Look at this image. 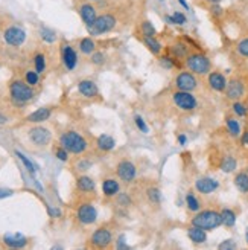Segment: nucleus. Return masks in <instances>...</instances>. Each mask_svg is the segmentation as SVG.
<instances>
[{"label": "nucleus", "instance_id": "1", "mask_svg": "<svg viewBox=\"0 0 248 250\" xmlns=\"http://www.w3.org/2000/svg\"><path fill=\"white\" fill-rule=\"evenodd\" d=\"M192 226H198L207 230H215L219 226H222V217H221V210L216 209H204V210H198L195 217L191 220Z\"/></svg>", "mask_w": 248, "mask_h": 250}, {"label": "nucleus", "instance_id": "2", "mask_svg": "<svg viewBox=\"0 0 248 250\" xmlns=\"http://www.w3.org/2000/svg\"><path fill=\"white\" fill-rule=\"evenodd\" d=\"M184 66L188 70H191L195 75H200V77L209 75L212 72V61H210V58L206 54H203L201 51L191 52L184 60Z\"/></svg>", "mask_w": 248, "mask_h": 250}, {"label": "nucleus", "instance_id": "3", "mask_svg": "<svg viewBox=\"0 0 248 250\" xmlns=\"http://www.w3.org/2000/svg\"><path fill=\"white\" fill-rule=\"evenodd\" d=\"M59 145L64 146L72 154H82V153H85L87 146H89L85 137L82 134H79L78 131H73V130L64 131L59 136Z\"/></svg>", "mask_w": 248, "mask_h": 250}, {"label": "nucleus", "instance_id": "4", "mask_svg": "<svg viewBox=\"0 0 248 250\" xmlns=\"http://www.w3.org/2000/svg\"><path fill=\"white\" fill-rule=\"evenodd\" d=\"M9 95L16 103L26 104V103H29L34 99L35 92H34V87L29 85L26 81L14 80V81H11V84H9Z\"/></svg>", "mask_w": 248, "mask_h": 250}, {"label": "nucleus", "instance_id": "5", "mask_svg": "<svg viewBox=\"0 0 248 250\" xmlns=\"http://www.w3.org/2000/svg\"><path fill=\"white\" fill-rule=\"evenodd\" d=\"M116 23H117V19L114 14H111V12H105V14H101L97 16L96 21L89 26V32L92 35H102V34H107L110 31H113L116 28Z\"/></svg>", "mask_w": 248, "mask_h": 250}, {"label": "nucleus", "instance_id": "6", "mask_svg": "<svg viewBox=\"0 0 248 250\" xmlns=\"http://www.w3.org/2000/svg\"><path fill=\"white\" fill-rule=\"evenodd\" d=\"M28 141L35 148H46L52 142V133L49 128L41 127V125H35V127L28 130Z\"/></svg>", "mask_w": 248, "mask_h": 250}, {"label": "nucleus", "instance_id": "7", "mask_svg": "<svg viewBox=\"0 0 248 250\" xmlns=\"http://www.w3.org/2000/svg\"><path fill=\"white\" fill-rule=\"evenodd\" d=\"M172 99H173V104L181 111H195L198 107V99L195 98V95H192V92L177 90V92H173Z\"/></svg>", "mask_w": 248, "mask_h": 250}, {"label": "nucleus", "instance_id": "8", "mask_svg": "<svg viewBox=\"0 0 248 250\" xmlns=\"http://www.w3.org/2000/svg\"><path fill=\"white\" fill-rule=\"evenodd\" d=\"M173 84H175L177 90H183V92H193L198 89V78L196 75L192 73L191 70H184L180 72L175 80H173Z\"/></svg>", "mask_w": 248, "mask_h": 250}, {"label": "nucleus", "instance_id": "9", "mask_svg": "<svg viewBox=\"0 0 248 250\" xmlns=\"http://www.w3.org/2000/svg\"><path fill=\"white\" fill-rule=\"evenodd\" d=\"M3 39H5L6 44L19 47L24 43V40H26V31L20 26H17V24H11V26L5 28Z\"/></svg>", "mask_w": 248, "mask_h": 250}, {"label": "nucleus", "instance_id": "10", "mask_svg": "<svg viewBox=\"0 0 248 250\" xmlns=\"http://www.w3.org/2000/svg\"><path fill=\"white\" fill-rule=\"evenodd\" d=\"M111 243H113V232L105 226L96 229L90 236V246L95 249H105Z\"/></svg>", "mask_w": 248, "mask_h": 250}, {"label": "nucleus", "instance_id": "11", "mask_svg": "<svg viewBox=\"0 0 248 250\" xmlns=\"http://www.w3.org/2000/svg\"><path fill=\"white\" fill-rule=\"evenodd\" d=\"M226 96L230 101H239L245 95V83L241 78H231L226 87Z\"/></svg>", "mask_w": 248, "mask_h": 250}, {"label": "nucleus", "instance_id": "12", "mask_svg": "<svg viewBox=\"0 0 248 250\" xmlns=\"http://www.w3.org/2000/svg\"><path fill=\"white\" fill-rule=\"evenodd\" d=\"M76 218L84 226H89L97 220V210L92 203H82L76 210Z\"/></svg>", "mask_w": 248, "mask_h": 250}, {"label": "nucleus", "instance_id": "13", "mask_svg": "<svg viewBox=\"0 0 248 250\" xmlns=\"http://www.w3.org/2000/svg\"><path fill=\"white\" fill-rule=\"evenodd\" d=\"M116 172L120 180H123L125 183H131L135 179V176H137V168L130 160H120L117 164Z\"/></svg>", "mask_w": 248, "mask_h": 250}, {"label": "nucleus", "instance_id": "14", "mask_svg": "<svg viewBox=\"0 0 248 250\" xmlns=\"http://www.w3.org/2000/svg\"><path fill=\"white\" fill-rule=\"evenodd\" d=\"M229 80L226 78L224 73H221L219 70H212L207 75V84L213 92H226Z\"/></svg>", "mask_w": 248, "mask_h": 250}, {"label": "nucleus", "instance_id": "15", "mask_svg": "<svg viewBox=\"0 0 248 250\" xmlns=\"http://www.w3.org/2000/svg\"><path fill=\"white\" fill-rule=\"evenodd\" d=\"M61 60L67 70H73L78 64V54L69 43H63L61 46Z\"/></svg>", "mask_w": 248, "mask_h": 250}, {"label": "nucleus", "instance_id": "16", "mask_svg": "<svg viewBox=\"0 0 248 250\" xmlns=\"http://www.w3.org/2000/svg\"><path fill=\"white\" fill-rule=\"evenodd\" d=\"M78 14L81 17V20L84 21V24L87 28L92 26V24L96 21L97 19V12H96V8L89 3V2H84L81 5H78Z\"/></svg>", "mask_w": 248, "mask_h": 250}, {"label": "nucleus", "instance_id": "17", "mask_svg": "<svg viewBox=\"0 0 248 250\" xmlns=\"http://www.w3.org/2000/svg\"><path fill=\"white\" fill-rule=\"evenodd\" d=\"M218 188H219V182L212 179V177L204 176V177H200L195 182V189L203 195H209V194L215 192Z\"/></svg>", "mask_w": 248, "mask_h": 250}, {"label": "nucleus", "instance_id": "18", "mask_svg": "<svg viewBox=\"0 0 248 250\" xmlns=\"http://www.w3.org/2000/svg\"><path fill=\"white\" fill-rule=\"evenodd\" d=\"M78 92L84 98H96L99 95V89L95 81L92 80H82L78 83Z\"/></svg>", "mask_w": 248, "mask_h": 250}, {"label": "nucleus", "instance_id": "19", "mask_svg": "<svg viewBox=\"0 0 248 250\" xmlns=\"http://www.w3.org/2000/svg\"><path fill=\"white\" fill-rule=\"evenodd\" d=\"M3 243H5V246L12 247V249H21L29 243V240L20 233H8L3 236Z\"/></svg>", "mask_w": 248, "mask_h": 250}, {"label": "nucleus", "instance_id": "20", "mask_svg": "<svg viewBox=\"0 0 248 250\" xmlns=\"http://www.w3.org/2000/svg\"><path fill=\"white\" fill-rule=\"evenodd\" d=\"M52 116V108L51 107H41L38 110H35L34 113H31L26 121L31 122V124H41V122H46L47 119H51Z\"/></svg>", "mask_w": 248, "mask_h": 250}, {"label": "nucleus", "instance_id": "21", "mask_svg": "<svg viewBox=\"0 0 248 250\" xmlns=\"http://www.w3.org/2000/svg\"><path fill=\"white\" fill-rule=\"evenodd\" d=\"M169 54L178 60H186V57L191 54V46L184 42H175L169 47Z\"/></svg>", "mask_w": 248, "mask_h": 250}, {"label": "nucleus", "instance_id": "22", "mask_svg": "<svg viewBox=\"0 0 248 250\" xmlns=\"http://www.w3.org/2000/svg\"><path fill=\"white\" fill-rule=\"evenodd\" d=\"M188 236L193 244H204L207 241V233L204 229L198 226H191L188 229Z\"/></svg>", "mask_w": 248, "mask_h": 250}, {"label": "nucleus", "instance_id": "23", "mask_svg": "<svg viewBox=\"0 0 248 250\" xmlns=\"http://www.w3.org/2000/svg\"><path fill=\"white\" fill-rule=\"evenodd\" d=\"M120 191V185L114 179H105L102 182V192L105 197H114Z\"/></svg>", "mask_w": 248, "mask_h": 250}, {"label": "nucleus", "instance_id": "24", "mask_svg": "<svg viewBox=\"0 0 248 250\" xmlns=\"http://www.w3.org/2000/svg\"><path fill=\"white\" fill-rule=\"evenodd\" d=\"M76 189L79 192H95V180L89 176H79L76 179Z\"/></svg>", "mask_w": 248, "mask_h": 250}, {"label": "nucleus", "instance_id": "25", "mask_svg": "<svg viewBox=\"0 0 248 250\" xmlns=\"http://www.w3.org/2000/svg\"><path fill=\"white\" fill-rule=\"evenodd\" d=\"M96 145H97V148H99V149H101V151L107 153V151H111V149L114 148L116 141H114L113 137H111L110 134H101V136L97 137Z\"/></svg>", "mask_w": 248, "mask_h": 250}, {"label": "nucleus", "instance_id": "26", "mask_svg": "<svg viewBox=\"0 0 248 250\" xmlns=\"http://www.w3.org/2000/svg\"><path fill=\"white\" fill-rule=\"evenodd\" d=\"M221 217H222V224L226 228H233L236 224V212L230 208L221 209Z\"/></svg>", "mask_w": 248, "mask_h": 250}, {"label": "nucleus", "instance_id": "27", "mask_svg": "<svg viewBox=\"0 0 248 250\" xmlns=\"http://www.w3.org/2000/svg\"><path fill=\"white\" fill-rule=\"evenodd\" d=\"M226 128L227 131L233 136V137H238L241 136V124L238 122L236 118H233V116H227L226 118Z\"/></svg>", "mask_w": 248, "mask_h": 250}, {"label": "nucleus", "instance_id": "28", "mask_svg": "<svg viewBox=\"0 0 248 250\" xmlns=\"http://www.w3.org/2000/svg\"><path fill=\"white\" fill-rule=\"evenodd\" d=\"M143 39V43H145V46L150 49V51L154 54V55H160V52H162V49H163V46H162V43H160L155 37H142Z\"/></svg>", "mask_w": 248, "mask_h": 250}, {"label": "nucleus", "instance_id": "29", "mask_svg": "<svg viewBox=\"0 0 248 250\" xmlns=\"http://www.w3.org/2000/svg\"><path fill=\"white\" fill-rule=\"evenodd\" d=\"M79 51H81L84 55H92V54L96 51V43L93 42V39H90V37H85V39H81V40H79Z\"/></svg>", "mask_w": 248, "mask_h": 250}, {"label": "nucleus", "instance_id": "30", "mask_svg": "<svg viewBox=\"0 0 248 250\" xmlns=\"http://www.w3.org/2000/svg\"><path fill=\"white\" fill-rule=\"evenodd\" d=\"M234 186H236L242 194H248V172L242 171L236 174V177H234Z\"/></svg>", "mask_w": 248, "mask_h": 250}, {"label": "nucleus", "instance_id": "31", "mask_svg": "<svg viewBox=\"0 0 248 250\" xmlns=\"http://www.w3.org/2000/svg\"><path fill=\"white\" fill-rule=\"evenodd\" d=\"M219 168L224 171V172H233L234 169L238 168V160L234 159L233 156H226L224 159L221 160Z\"/></svg>", "mask_w": 248, "mask_h": 250}, {"label": "nucleus", "instance_id": "32", "mask_svg": "<svg viewBox=\"0 0 248 250\" xmlns=\"http://www.w3.org/2000/svg\"><path fill=\"white\" fill-rule=\"evenodd\" d=\"M160 64H162L163 67L166 69H173V67H181V62L178 58L175 57H172L171 54L168 55H163V57H160Z\"/></svg>", "mask_w": 248, "mask_h": 250}, {"label": "nucleus", "instance_id": "33", "mask_svg": "<svg viewBox=\"0 0 248 250\" xmlns=\"http://www.w3.org/2000/svg\"><path fill=\"white\" fill-rule=\"evenodd\" d=\"M186 205H188V209L191 212L201 210V202L196 198V195L193 192H188V195H186Z\"/></svg>", "mask_w": 248, "mask_h": 250}, {"label": "nucleus", "instance_id": "34", "mask_svg": "<svg viewBox=\"0 0 248 250\" xmlns=\"http://www.w3.org/2000/svg\"><path fill=\"white\" fill-rule=\"evenodd\" d=\"M165 20L171 24H177V26H183V24H186V21H188V17H186L183 12L180 11H175L172 16H166Z\"/></svg>", "mask_w": 248, "mask_h": 250}, {"label": "nucleus", "instance_id": "35", "mask_svg": "<svg viewBox=\"0 0 248 250\" xmlns=\"http://www.w3.org/2000/svg\"><path fill=\"white\" fill-rule=\"evenodd\" d=\"M146 195H148V198H150V202L153 205H160V203H162V192H160L158 188H155V186L148 188Z\"/></svg>", "mask_w": 248, "mask_h": 250}, {"label": "nucleus", "instance_id": "36", "mask_svg": "<svg viewBox=\"0 0 248 250\" xmlns=\"http://www.w3.org/2000/svg\"><path fill=\"white\" fill-rule=\"evenodd\" d=\"M140 34H142V37H155L157 29H155V26L151 21L145 20V21L140 23Z\"/></svg>", "mask_w": 248, "mask_h": 250}, {"label": "nucleus", "instance_id": "37", "mask_svg": "<svg viewBox=\"0 0 248 250\" xmlns=\"http://www.w3.org/2000/svg\"><path fill=\"white\" fill-rule=\"evenodd\" d=\"M231 110H233V113L236 116H239V118H245L248 115V107H247V104H244L241 101V99H239V101H233Z\"/></svg>", "mask_w": 248, "mask_h": 250}, {"label": "nucleus", "instance_id": "38", "mask_svg": "<svg viewBox=\"0 0 248 250\" xmlns=\"http://www.w3.org/2000/svg\"><path fill=\"white\" fill-rule=\"evenodd\" d=\"M34 69L38 73H43L46 70V57H44V54L38 52V54L34 55Z\"/></svg>", "mask_w": 248, "mask_h": 250}, {"label": "nucleus", "instance_id": "39", "mask_svg": "<svg viewBox=\"0 0 248 250\" xmlns=\"http://www.w3.org/2000/svg\"><path fill=\"white\" fill-rule=\"evenodd\" d=\"M40 37H41V40L46 43H55L57 42V32L51 28H41Z\"/></svg>", "mask_w": 248, "mask_h": 250}, {"label": "nucleus", "instance_id": "40", "mask_svg": "<svg viewBox=\"0 0 248 250\" xmlns=\"http://www.w3.org/2000/svg\"><path fill=\"white\" fill-rule=\"evenodd\" d=\"M24 81H26L32 87L38 85V83H40V73L37 72L35 69L34 70H26V72H24Z\"/></svg>", "mask_w": 248, "mask_h": 250}, {"label": "nucleus", "instance_id": "41", "mask_svg": "<svg viewBox=\"0 0 248 250\" xmlns=\"http://www.w3.org/2000/svg\"><path fill=\"white\" fill-rule=\"evenodd\" d=\"M236 52L242 58H248V37H244L236 43Z\"/></svg>", "mask_w": 248, "mask_h": 250}, {"label": "nucleus", "instance_id": "42", "mask_svg": "<svg viewBox=\"0 0 248 250\" xmlns=\"http://www.w3.org/2000/svg\"><path fill=\"white\" fill-rule=\"evenodd\" d=\"M16 156H17V157H19V159H20V160L23 162V165L26 167V169H28V171H29V172L32 174V176H34V174H35V171H37V169H35V165L32 164V162H31V160H29V159H28L26 156H24L23 153H20V151H16Z\"/></svg>", "mask_w": 248, "mask_h": 250}, {"label": "nucleus", "instance_id": "43", "mask_svg": "<svg viewBox=\"0 0 248 250\" xmlns=\"http://www.w3.org/2000/svg\"><path fill=\"white\" fill-rule=\"evenodd\" d=\"M54 154L61 162H67L69 160V151H67L64 146H61V145H58V146L54 148Z\"/></svg>", "mask_w": 248, "mask_h": 250}, {"label": "nucleus", "instance_id": "44", "mask_svg": "<svg viewBox=\"0 0 248 250\" xmlns=\"http://www.w3.org/2000/svg\"><path fill=\"white\" fill-rule=\"evenodd\" d=\"M134 122H135V125H137V128H139L142 133H145V134L150 133V128H148L146 122L143 121V118H142L140 115H135V116H134Z\"/></svg>", "mask_w": 248, "mask_h": 250}, {"label": "nucleus", "instance_id": "45", "mask_svg": "<svg viewBox=\"0 0 248 250\" xmlns=\"http://www.w3.org/2000/svg\"><path fill=\"white\" fill-rule=\"evenodd\" d=\"M90 60H92L93 64L101 66V64H104V62H105V54L104 52H99V51H95L92 54V58Z\"/></svg>", "mask_w": 248, "mask_h": 250}, {"label": "nucleus", "instance_id": "46", "mask_svg": "<svg viewBox=\"0 0 248 250\" xmlns=\"http://www.w3.org/2000/svg\"><path fill=\"white\" fill-rule=\"evenodd\" d=\"M75 168H76L78 171H87V169H90V168H92V162H90V160H87V159H81V160L76 162Z\"/></svg>", "mask_w": 248, "mask_h": 250}, {"label": "nucleus", "instance_id": "47", "mask_svg": "<svg viewBox=\"0 0 248 250\" xmlns=\"http://www.w3.org/2000/svg\"><path fill=\"white\" fill-rule=\"evenodd\" d=\"M117 205H120V206H130L131 205V198H130V195H127V194H117Z\"/></svg>", "mask_w": 248, "mask_h": 250}, {"label": "nucleus", "instance_id": "48", "mask_svg": "<svg viewBox=\"0 0 248 250\" xmlns=\"http://www.w3.org/2000/svg\"><path fill=\"white\" fill-rule=\"evenodd\" d=\"M209 11H210V14H212L213 17H221L222 14H224V9L219 6V3L218 5H210Z\"/></svg>", "mask_w": 248, "mask_h": 250}, {"label": "nucleus", "instance_id": "49", "mask_svg": "<svg viewBox=\"0 0 248 250\" xmlns=\"http://www.w3.org/2000/svg\"><path fill=\"white\" fill-rule=\"evenodd\" d=\"M218 249H221V250H231V249H236V243H234L233 240H226L224 243H221L219 246H218Z\"/></svg>", "mask_w": 248, "mask_h": 250}, {"label": "nucleus", "instance_id": "50", "mask_svg": "<svg viewBox=\"0 0 248 250\" xmlns=\"http://www.w3.org/2000/svg\"><path fill=\"white\" fill-rule=\"evenodd\" d=\"M9 195H12V189H8V188H0V200L6 198Z\"/></svg>", "mask_w": 248, "mask_h": 250}, {"label": "nucleus", "instance_id": "51", "mask_svg": "<svg viewBox=\"0 0 248 250\" xmlns=\"http://www.w3.org/2000/svg\"><path fill=\"white\" fill-rule=\"evenodd\" d=\"M241 144L248 146V130H245L244 133H241Z\"/></svg>", "mask_w": 248, "mask_h": 250}, {"label": "nucleus", "instance_id": "52", "mask_svg": "<svg viewBox=\"0 0 248 250\" xmlns=\"http://www.w3.org/2000/svg\"><path fill=\"white\" fill-rule=\"evenodd\" d=\"M117 249H128V246L125 244V236H120L119 238V243H117Z\"/></svg>", "mask_w": 248, "mask_h": 250}, {"label": "nucleus", "instance_id": "53", "mask_svg": "<svg viewBox=\"0 0 248 250\" xmlns=\"http://www.w3.org/2000/svg\"><path fill=\"white\" fill-rule=\"evenodd\" d=\"M177 141H178V144H180V145H186V142H188V137H186L184 134H178Z\"/></svg>", "mask_w": 248, "mask_h": 250}, {"label": "nucleus", "instance_id": "54", "mask_svg": "<svg viewBox=\"0 0 248 250\" xmlns=\"http://www.w3.org/2000/svg\"><path fill=\"white\" fill-rule=\"evenodd\" d=\"M206 3H209V5H218V3H221L222 0H204Z\"/></svg>", "mask_w": 248, "mask_h": 250}, {"label": "nucleus", "instance_id": "55", "mask_svg": "<svg viewBox=\"0 0 248 250\" xmlns=\"http://www.w3.org/2000/svg\"><path fill=\"white\" fill-rule=\"evenodd\" d=\"M178 2H180V5H181L184 9H189V5H188V2H186V0H178Z\"/></svg>", "mask_w": 248, "mask_h": 250}, {"label": "nucleus", "instance_id": "56", "mask_svg": "<svg viewBox=\"0 0 248 250\" xmlns=\"http://www.w3.org/2000/svg\"><path fill=\"white\" fill-rule=\"evenodd\" d=\"M245 240H247V243H248V229H247V232H245Z\"/></svg>", "mask_w": 248, "mask_h": 250}, {"label": "nucleus", "instance_id": "57", "mask_svg": "<svg viewBox=\"0 0 248 250\" xmlns=\"http://www.w3.org/2000/svg\"><path fill=\"white\" fill-rule=\"evenodd\" d=\"M90 2H97V0H90Z\"/></svg>", "mask_w": 248, "mask_h": 250}]
</instances>
